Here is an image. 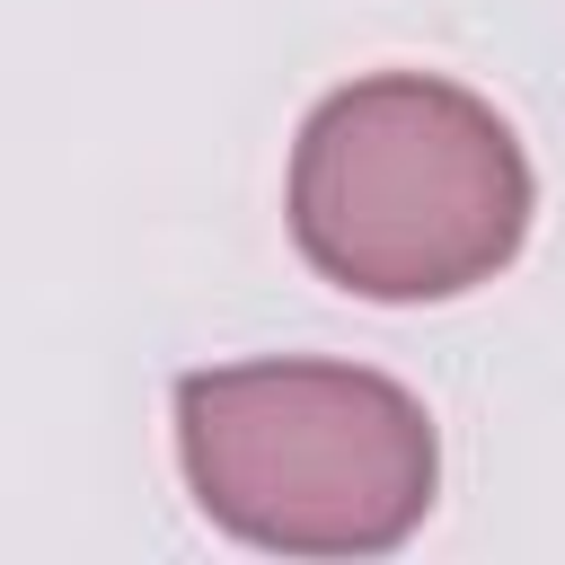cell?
Returning <instances> with one entry per match:
<instances>
[{"instance_id":"6da1fadb","label":"cell","mask_w":565,"mask_h":565,"mask_svg":"<svg viewBox=\"0 0 565 565\" xmlns=\"http://www.w3.org/2000/svg\"><path fill=\"white\" fill-rule=\"evenodd\" d=\"M530 168L512 132L441 79H362L300 132L291 230L371 300H441L521 247Z\"/></svg>"},{"instance_id":"7a4b0ae2","label":"cell","mask_w":565,"mask_h":565,"mask_svg":"<svg viewBox=\"0 0 565 565\" xmlns=\"http://www.w3.org/2000/svg\"><path fill=\"white\" fill-rule=\"evenodd\" d=\"M177 441L203 512L256 547H388L433 503V424L371 371H203L177 397Z\"/></svg>"}]
</instances>
